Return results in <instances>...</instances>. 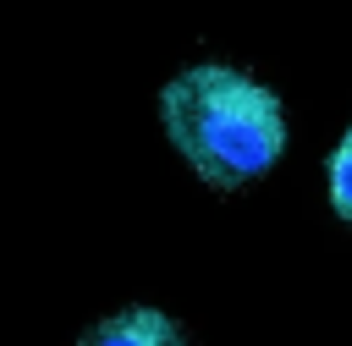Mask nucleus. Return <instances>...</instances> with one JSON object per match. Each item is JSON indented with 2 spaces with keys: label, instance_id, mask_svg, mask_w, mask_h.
<instances>
[{
  "label": "nucleus",
  "instance_id": "nucleus-1",
  "mask_svg": "<svg viewBox=\"0 0 352 346\" xmlns=\"http://www.w3.org/2000/svg\"><path fill=\"white\" fill-rule=\"evenodd\" d=\"M160 121L176 154L220 192L258 181L286 148L280 99L236 66H187L160 93Z\"/></svg>",
  "mask_w": 352,
  "mask_h": 346
},
{
  "label": "nucleus",
  "instance_id": "nucleus-3",
  "mask_svg": "<svg viewBox=\"0 0 352 346\" xmlns=\"http://www.w3.org/2000/svg\"><path fill=\"white\" fill-rule=\"evenodd\" d=\"M330 203H336V214L352 225V132L336 143V154H330Z\"/></svg>",
  "mask_w": 352,
  "mask_h": 346
},
{
  "label": "nucleus",
  "instance_id": "nucleus-2",
  "mask_svg": "<svg viewBox=\"0 0 352 346\" xmlns=\"http://www.w3.org/2000/svg\"><path fill=\"white\" fill-rule=\"evenodd\" d=\"M77 346H187V330L160 308H121L94 330H82Z\"/></svg>",
  "mask_w": 352,
  "mask_h": 346
}]
</instances>
